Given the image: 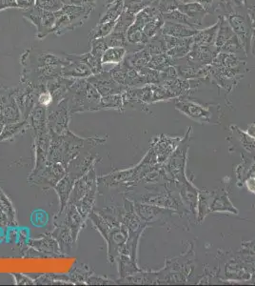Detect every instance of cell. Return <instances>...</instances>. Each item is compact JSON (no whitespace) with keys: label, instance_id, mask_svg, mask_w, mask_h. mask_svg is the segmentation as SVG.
<instances>
[{"label":"cell","instance_id":"obj_1","mask_svg":"<svg viewBox=\"0 0 255 286\" xmlns=\"http://www.w3.org/2000/svg\"><path fill=\"white\" fill-rule=\"evenodd\" d=\"M23 16L36 27L37 39L43 40L47 35L52 33L55 20H56L55 13L45 11L35 6L29 11H24Z\"/></svg>","mask_w":255,"mask_h":286},{"label":"cell","instance_id":"obj_2","mask_svg":"<svg viewBox=\"0 0 255 286\" xmlns=\"http://www.w3.org/2000/svg\"><path fill=\"white\" fill-rule=\"evenodd\" d=\"M190 138V136H189ZM188 136L184 139L176 151L171 156L168 162V171L170 176L177 180L178 183H183L188 181L185 177V164H186V156L188 151Z\"/></svg>","mask_w":255,"mask_h":286},{"label":"cell","instance_id":"obj_3","mask_svg":"<svg viewBox=\"0 0 255 286\" xmlns=\"http://www.w3.org/2000/svg\"><path fill=\"white\" fill-rule=\"evenodd\" d=\"M94 8L95 6H91V5L79 6V5L65 4L62 7L61 10L63 13L68 15L72 30H75L76 28L82 26L85 23L87 20L90 17Z\"/></svg>","mask_w":255,"mask_h":286},{"label":"cell","instance_id":"obj_4","mask_svg":"<svg viewBox=\"0 0 255 286\" xmlns=\"http://www.w3.org/2000/svg\"><path fill=\"white\" fill-rule=\"evenodd\" d=\"M177 109L186 113L192 120L198 121H209V113L208 110L191 102H181L176 105Z\"/></svg>","mask_w":255,"mask_h":286},{"label":"cell","instance_id":"obj_5","mask_svg":"<svg viewBox=\"0 0 255 286\" xmlns=\"http://www.w3.org/2000/svg\"><path fill=\"white\" fill-rule=\"evenodd\" d=\"M124 11V0H114L113 2L109 3L107 6V10L99 18V24L108 23V22H115L117 21L119 16Z\"/></svg>","mask_w":255,"mask_h":286},{"label":"cell","instance_id":"obj_6","mask_svg":"<svg viewBox=\"0 0 255 286\" xmlns=\"http://www.w3.org/2000/svg\"><path fill=\"white\" fill-rule=\"evenodd\" d=\"M180 196L184 202L190 206V209L194 212L197 209V190L190 184L189 181L180 183Z\"/></svg>","mask_w":255,"mask_h":286},{"label":"cell","instance_id":"obj_7","mask_svg":"<svg viewBox=\"0 0 255 286\" xmlns=\"http://www.w3.org/2000/svg\"><path fill=\"white\" fill-rule=\"evenodd\" d=\"M164 33L170 34L171 36H177V37H185L190 36L197 33L195 31L191 30L189 27L184 26L183 24H177L173 22H169L165 25Z\"/></svg>","mask_w":255,"mask_h":286},{"label":"cell","instance_id":"obj_8","mask_svg":"<svg viewBox=\"0 0 255 286\" xmlns=\"http://www.w3.org/2000/svg\"><path fill=\"white\" fill-rule=\"evenodd\" d=\"M126 54L125 47H109L102 56V64L120 63Z\"/></svg>","mask_w":255,"mask_h":286},{"label":"cell","instance_id":"obj_9","mask_svg":"<svg viewBox=\"0 0 255 286\" xmlns=\"http://www.w3.org/2000/svg\"><path fill=\"white\" fill-rule=\"evenodd\" d=\"M116 24L115 22H108V23H102L94 27L91 31V33H89V39L90 40H94V39H101V37H106L107 35H109L112 32L113 28Z\"/></svg>","mask_w":255,"mask_h":286},{"label":"cell","instance_id":"obj_10","mask_svg":"<svg viewBox=\"0 0 255 286\" xmlns=\"http://www.w3.org/2000/svg\"><path fill=\"white\" fill-rule=\"evenodd\" d=\"M151 61V54L147 51H142L132 54L131 58L127 59V64L131 65V68L140 69Z\"/></svg>","mask_w":255,"mask_h":286},{"label":"cell","instance_id":"obj_11","mask_svg":"<svg viewBox=\"0 0 255 286\" xmlns=\"http://www.w3.org/2000/svg\"><path fill=\"white\" fill-rule=\"evenodd\" d=\"M209 206V211H229L232 213H237V210L232 207L226 195H223L221 197L214 199L213 202L210 203Z\"/></svg>","mask_w":255,"mask_h":286},{"label":"cell","instance_id":"obj_12","mask_svg":"<svg viewBox=\"0 0 255 286\" xmlns=\"http://www.w3.org/2000/svg\"><path fill=\"white\" fill-rule=\"evenodd\" d=\"M90 44H91L90 53H92L93 56L102 60V56L104 54L105 51L109 48V46L107 45L105 37L91 40H90Z\"/></svg>","mask_w":255,"mask_h":286},{"label":"cell","instance_id":"obj_13","mask_svg":"<svg viewBox=\"0 0 255 286\" xmlns=\"http://www.w3.org/2000/svg\"><path fill=\"white\" fill-rule=\"evenodd\" d=\"M172 145H174V141L170 140L168 138L160 140V142L158 143V148H159V152H158V160L159 162H163L168 159L170 152L172 151Z\"/></svg>","mask_w":255,"mask_h":286},{"label":"cell","instance_id":"obj_14","mask_svg":"<svg viewBox=\"0 0 255 286\" xmlns=\"http://www.w3.org/2000/svg\"><path fill=\"white\" fill-rule=\"evenodd\" d=\"M149 2V0H124V11L136 16L135 14L141 12Z\"/></svg>","mask_w":255,"mask_h":286},{"label":"cell","instance_id":"obj_15","mask_svg":"<svg viewBox=\"0 0 255 286\" xmlns=\"http://www.w3.org/2000/svg\"><path fill=\"white\" fill-rule=\"evenodd\" d=\"M105 40L109 47H124L128 42L127 33L117 32H111L105 37Z\"/></svg>","mask_w":255,"mask_h":286},{"label":"cell","instance_id":"obj_16","mask_svg":"<svg viewBox=\"0 0 255 286\" xmlns=\"http://www.w3.org/2000/svg\"><path fill=\"white\" fill-rule=\"evenodd\" d=\"M231 34H232V32H231L230 28L227 24H222L220 27L219 33H218L217 45L221 46L227 40H229V37L231 36Z\"/></svg>","mask_w":255,"mask_h":286},{"label":"cell","instance_id":"obj_17","mask_svg":"<svg viewBox=\"0 0 255 286\" xmlns=\"http://www.w3.org/2000/svg\"><path fill=\"white\" fill-rule=\"evenodd\" d=\"M212 30H207V31H204L202 33H198V35L195 39V41L197 43L199 44H208V43H210L211 40H212V37H213V32H211Z\"/></svg>","mask_w":255,"mask_h":286},{"label":"cell","instance_id":"obj_18","mask_svg":"<svg viewBox=\"0 0 255 286\" xmlns=\"http://www.w3.org/2000/svg\"><path fill=\"white\" fill-rule=\"evenodd\" d=\"M230 24L233 27V29L236 30V33H242L245 32V23L240 17L234 16L230 18Z\"/></svg>","mask_w":255,"mask_h":286},{"label":"cell","instance_id":"obj_19","mask_svg":"<svg viewBox=\"0 0 255 286\" xmlns=\"http://www.w3.org/2000/svg\"><path fill=\"white\" fill-rule=\"evenodd\" d=\"M183 11L188 14V16H194L197 13H201L203 10L202 7L199 6L198 4H191L184 6Z\"/></svg>","mask_w":255,"mask_h":286},{"label":"cell","instance_id":"obj_20","mask_svg":"<svg viewBox=\"0 0 255 286\" xmlns=\"http://www.w3.org/2000/svg\"><path fill=\"white\" fill-rule=\"evenodd\" d=\"M17 8L22 9L23 11H29L35 7L36 0H16Z\"/></svg>","mask_w":255,"mask_h":286},{"label":"cell","instance_id":"obj_21","mask_svg":"<svg viewBox=\"0 0 255 286\" xmlns=\"http://www.w3.org/2000/svg\"><path fill=\"white\" fill-rule=\"evenodd\" d=\"M65 4L69 5H79V6H84V5H91L95 6V0H64Z\"/></svg>","mask_w":255,"mask_h":286},{"label":"cell","instance_id":"obj_22","mask_svg":"<svg viewBox=\"0 0 255 286\" xmlns=\"http://www.w3.org/2000/svg\"><path fill=\"white\" fill-rule=\"evenodd\" d=\"M232 40H229L227 42V44L224 47V49L228 52H230V53H234L236 52L238 49H239V43H238V40L236 37H231Z\"/></svg>","mask_w":255,"mask_h":286},{"label":"cell","instance_id":"obj_23","mask_svg":"<svg viewBox=\"0 0 255 286\" xmlns=\"http://www.w3.org/2000/svg\"><path fill=\"white\" fill-rule=\"evenodd\" d=\"M9 8H17L16 0H0V12Z\"/></svg>","mask_w":255,"mask_h":286},{"label":"cell","instance_id":"obj_24","mask_svg":"<svg viewBox=\"0 0 255 286\" xmlns=\"http://www.w3.org/2000/svg\"><path fill=\"white\" fill-rule=\"evenodd\" d=\"M51 100H52V98H51L50 93H42L40 99V102H41V103H43V104H47V103H49V102L51 101Z\"/></svg>","mask_w":255,"mask_h":286},{"label":"cell","instance_id":"obj_25","mask_svg":"<svg viewBox=\"0 0 255 286\" xmlns=\"http://www.w3.org/2000/svg\"><path fill=\"white\" fill-rule=\"evenodd\" d=\"M248 186H249V189L250 191L252 192H255V180L251 179L248 181Z\"/></svg>","mask_w":255,"mask_h":286},{"label":"cell","instance_id":"obj_26","mask_svg":"<svg viewBox=\"0 0 255 286\" xmlns=\"http://www.w3.org/2000/svg\"><path fill=\"white\" fill-rule=\"evenodd\" d=\"M249 134L252 139H255V125H251L249 127Z\"/></svg>","mask_w":255,"mask_h":286},{"label":"cell","instance_id":"obj_27","mask_svg":"<svg viewBox=\"0 0 255 286\" xmlns=\"http://www.w3.org/2000/svg\"><path fill=\"white\" fill-rule=\"evenodd\" d=\"M253 16H254V20H255V14H254V15H253Z\"/></svg>","mask_w":255,"mask_h":286},{"label":"cell","instance_id":"obj_28","mask_svg":"<svg viewBox=\"0 0 255 286\" xmlns=\"http://www.w3.org/2000/svg\"><path fill=\"white\" fill-rule=\"evenodd\" d=\"M106 1H107V0H106Z\"/></svg>","mask_w":255,"mask_h":286}]
</instances>
